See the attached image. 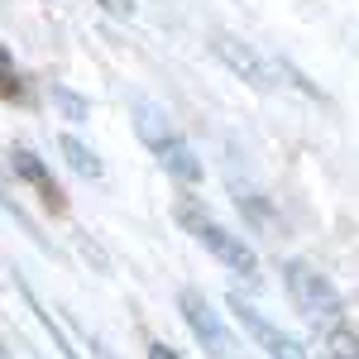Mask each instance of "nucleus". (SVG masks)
Masks as SVG:
<instances>
[{
    "mask_svg": "<svg viewBox=\"0 0 359 359\" xmlns=\"http://www.w3.org/2000/svg\"><path fill=\"white\" fill-rule=\"evenodd\" d=\"M177 221L192 230V240L201 249H211L216 259H221L230 273H240V278H254L259 273V254L245 245V235H230L221 221H211L206 211H196L192 201H177Z\"/></svg>",
    "mask_w": 359,
    "mask_h": 359,
    "instance_id": "nucleus-1",
    "label": "nucleus"
},
{
    "mask_svg": "<svg viewBox=\"0 0 359 359\" xmlns=\"http://www.w3.org/2000/svg\"><path fill=\"white\" fill-rule=\"evenodd\" d=\"M283 283H287L292 306L302 311L306 321H340L345 302H340L335 283L321 273V269H311V264H302V259H292V264H283Z\"/></svg>",
    "mask_w": 359,
    "mask_h": 359,
    "instance_id": "nucleus-2",
    "label": "nucleus"
},
{
    "mask_svg": "<svg viewBox=\"0 0 359 359\" xmlns=\"http://www.w3.org/2000/svg\"><path fill=\"white\" fill-rule=\"evenodd\" d=\"M177 306H182V321L192 326V335L206 345V355H211V359H230V355H235V340H230V331H225V321H221V311L211 306V297H206V292L182 287Z\"/></svg>",
    "mask_w": 359,
    "mask_h": 359,
    "instance_id": "nucleus-3",
    "label": "nucleus"
},
{
    "mask_svg": "<svg viewBox=\"0 0 359 359\" xmlns=\"http://www.w3.org/2000/svg\"><path fill=\"white\" fill-rule=\"evenodd\" d=\"M230 311H235V321L245 326V335L264 350L269 359H306V345L297 340V335H287L283 326H273L259 306H249L245 297H230Z\"/></svg>",
    "mask_w": 359,
    "mask_h": 359,
    "instance_id": "nucleus-4",
    "label": "nucleus"
},
{
    "mask_svg": "<svg viewBox=\"0 0 359 359\" xmlns=\"http://www.w3.org/2000/svg\"><path fill=\"white\" fill-rule=\"evenodd\" d=\"M211 53L221 57L225 67L235 72V77H245V82H254L259 91H269L273 86V62L269 57H259L249 43H240V39H230V34H216L211 39Z\"/></svg>",
    "mask_w": 359,
    "mask_h": 359,
    "instance_id": "nucleus-5",
    "label": "nucleus"
},
{
    "mask_svg": "<svg viewBox=\"0 0 359 359\" xmlns=\"http://www.w3.org/2000/svg\"><path fill=\"white\" fill-rule=\"evenodd\" d=\"M154 154H158V163H163L177 182H201V163H196V154H192V144H187V139L172 135V139H163Z\"/></svg>",
    "mask_w": 359,
    "mask_h": 359,
    "instance_id": "nucleus-6",
    "label": "nucleus"
},
{
    "mask_svg": "<svg viewBox=\"0 0 359 359\" xmlns=\"http://www.w3.org/2000/svg\"><path fill=\"white\" fill-rule=\"evenodd\" d=\"M10 163H15V177H20V182H29V187H39V192L48 196V201H57L53 172L43 168V158H39L34 149H15V154H10Z\"/></svg>",
    "mask_w": 359,
    "mask_h": 359,
    "instance_id": "nucleus-7",
    "label": "nucleus"
},
{
    "mask_svg": "<svg viewBox=\"0 0 359 359\" xmlns=\"http://www.w3.org/2000/svg\"><path fill=\"white\" fill-rule=\"evenodd\" d=\"M15 287H20V292H25V302H29V311H34V316H39V326H43V331L53 335V350H57V355H62V359H82V355H77V350H72V340H67V331H62V326H57V321H53V311H48V306L39 302V292H34V287H29L25 278H20V283H15Z\"/></svg>",
    "mask_w": 359,
    "mask_h": 359,
    "instance_id": "nucleus-8",
    "label": "nucleus"
},
{
    "mask_svg": "<svg viewBox=\"0 0 359 359\" xmlns=\"http://www.w3.org/2000/svg\"><path fill=\"white\" fill-rule=\"evenodd\" d=\"M57 149H62V154H67V163L77 168V172H82V177H101V158H96V154H91V149H86L82 139L62 135V139H57Z\"/></svg>",
    "mask_w": 359,
    "mask_h": 359,
    "instance_id": "nucleus-9",
    "label": "nucleus"
},
{
    "mask_svg": "<svg viewBox=\"0 0 359 359\" xmlns=\"http://www.w3.org/2000/svg\"><path fill=\"white\" fill-rule=\"evenodd\" d=\"M53 101L67 111V120H86V101L77 91H67V86H53Z\"/></svg>",
    "mask_w": 359,
    "mask_h": 359,
    "instance_id": "nucleus-10",
    "label": "nucleus"
},
{
    "mask_svg": "<svg viewBox=\"0 0 359 359\" xmlns=\"http://www.w3.org/2000/svg\"><path fill=\"white\" fill-rule=\"evenodd\" d=\"M10 77H15V57H10V48L0 43V91H10Z\"/></svg>",
    "mask_w": 359,
    "mask_h": 359,
    "instance_id": "nucleus-11",
    "label": "nucleus"
},
{
    "mask_svg": "<svg viewBox=\"0 0 359 359\" xmlns=\"http://www.w3.org/2000/svg\"><path fill=\"white\" fill-rule=\"evenodd\" d=\"M101 5H106L111 15H120V20H125V15H135V0H101Z\"/></svg>",
    "mask_w": 359,
    "mask_h": 359,
    "instance_id": "nucleus-12",
    "label": "nucleus"
},
{
    "mask_svg": "<svg viewBox=\"0 0 359 359\" xmlns=\"http://www.w3.org/2000/svg\"><path fill=\"white\" fill-rule=\"evenodd\" d=\"M149 359H177V350L163 345V340H154V345H149Z\"/></svg>",
    "mask_w": 359,
    "mask_h": 359,
    "instance_id": "nucleus-13",
    "label": "nucleus"
}]
</instances>
